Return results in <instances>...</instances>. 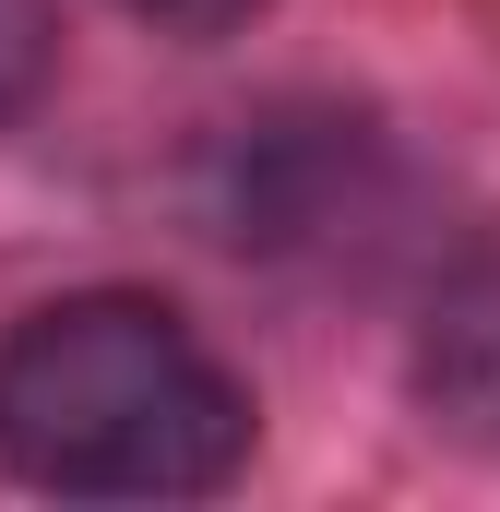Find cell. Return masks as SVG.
<instances>
[{
    "label": "cell",
    "mask_w": 500,
    "mask_h": 512,
    "mask_svg": "<svg viewBox=\"0 0 500 512\" xmlns=\"http://www.w3.org/2000/svg\"><path fill=\"white\" fill-rule=\"evenodd\" d=\"M0 453L60 501H191L250 453V393L167 298H60L0 346Z\"/></svg>",
    "instance_id": "6da1fadb"
},
{
    "label": "cell",
    "mask_w": 500,
    "mask_h": 512,
    "mask_svg": "<svg viewBox=\"0 0 500 512\" xmlns=\"http://www.w3.org/2000/svg\"><path fill=\"white\" fill-rule=\"evenodd\" d=\"M417 405L453 429V441H489L500 453V262L453 274L417 322Z\"/></svg>",
    "instance_id": "7a4b0ae2"
},
{
    "label": "cell",
    "mask_w": 500,
    "mask_h": 512,
    "mask_svg": "<svg viewBox=\"0 0 500 512\" xmlns=\"http://www.w3.org/2000/svg\"><path fill=\"white\" fill-rule=\"evenodd\" d=\"M48 60H60V24H48V0H0V120H12V108H36Z\"/></svg>",
    "instance_id": "3957f363"
},
{
    "label": "cell",
    "mask_w": 500,
    "mask_h": 512,
    "mask_svg": "<svg viewBox=\"0 0 500 512\" xmlns=\"http://www.w3.org/2000/svg\"><path fill=\"white\" fill-rule=\"evenodd\" d=\"M143 24H167V36H239L262 0H131Z\"/></svg>",
    "instance_id": "277c9868"
}]
</instances>
